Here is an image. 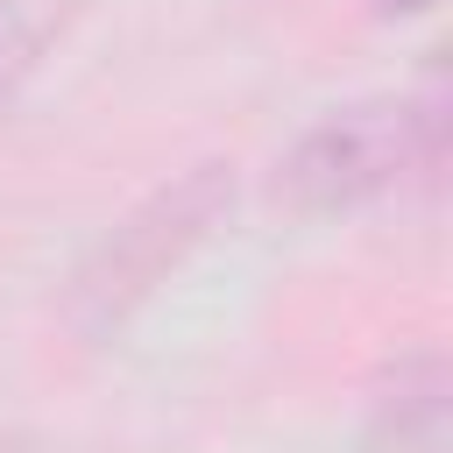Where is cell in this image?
<instances>
[{
	"mask_svg": "<svg viewBox=\"0 0 453 453\" xmlns=\"http://www.w3.org/2000/svg\"><path fill=\"white\" fill-rule=\"evenodd\" d=\"M439 170H446V92L418 85L311 120L276 163V198L290 212H354L389 191L396 198L432 191Z\"/></svg>",
	"mask_w": 453,
	"mask_h": 453,
	"instance_id": "1",
	"label": "cell"
},
{
	"mask_svg": "<svg viewBox=\"0 0 453 453\" xmlns=\"http://www.w3.org/2000/svg\"><path fill=\"white\" fill-rule=\"evenodd\" d=\"M368 7H375V14H425L432 0H368Z\"/></svg>",
	"mask_w": 453,
	"mask_h": 453,
	"instance_id": "5",
	"label": "cell"
},
{
	"mask_svg": "<svg viewBox=\"0 0 453 453\" xmlns=\"http://www.w3.org/2000/svg\"><path fill=\"white\" fill-rule=\"evenodd\" d=\"M234 212V163H191L149 198H134L71 269L64 326L78 340H113Z\"/></svg>",
	"mask_w": 453,
	"mask_h": 453,
	"instance_id": "2",
	"label": "cell"
},
{
	"mask_svg": "<svg viewBox=\"0 0 453 453\" xmlns=\"http://www.w3.org/2000/svg\"><path fill=\"white\" fill-rule=\"evenodd\" d=\"M375 439L396 453H439L446 439V361L439 347H411L375 389Z\"/></svg>",
	"mask_w": 453,
	"mask_h": 453,
	"instance_id": "3",
	"label": "cell"
},
{
	"mask_svg": "<svg viewBox=\"0 0 453 453\" xmlns=\"http://www.w3.org/2000/svg\"><path fill=\"white\" fill-rule=\"evenodd\" d=\"M0 453H35V439L28 432H0Z\"/></svg>",
	"mask_w": 453,
	"mask_h": 453,
	"instance_id": "6",
	"label": "cell"
},
{
	"mask_svg": "<svg viewBox=\"0 0 453 453\" xmlns=\"http://www.w3.org/2000/svg\"><path fill=\"white\" fill-rule=\"evenodd\" d=\"M85 0H0V113L21 99V85L50 64V50L71 35Z\"/></svg>",
	"mask_w": 453,
	"mask_h": 453,
	"instance_id": "4",
	"label": "cell"
}]
</instances>
